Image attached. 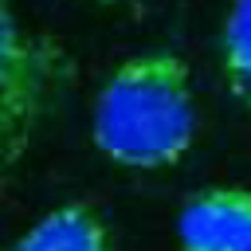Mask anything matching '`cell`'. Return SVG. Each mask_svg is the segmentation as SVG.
I'll list each match as a JSON object with an SVG mask.
<instances>
[{"label":"cell","instance_id":"obj_1","mask_svg":"<svg viewBox=\"0 0 251 251\" xmlns=\"http://www.w3.org/2000/svg\"><path fill=\"white\" fill-rule=\"evenodd\" d=\"M200 129L188 63L176 51H137L98 86L90 137L126 169L176 165Z\"/></svg>","mask_w":251,"mask_h":251},{"label":"cell","instance_id":"obj_2","mask_svg":"<svg viewBox=\"0 0 251 251\" xmlns=\"http://www.w3.org/2000/svg\"><path fill=\"white\" fill-rule=\"evenodd\" d=\"M55 71L59 55L51 39L27 31L12 0H0V153L12 157L31 141L51 102Z\"/></svg>","mask_w":251,"mask_h":251},{"label":"cell","instance_id":"obj_3","mask_svg":"<svg viewBox=\"0 0 251 251\" xmlns=\"http://www.w3.org/2000/svg\"><path fill=\"white\" fill-rule=\"evenodd\" d=\"M180 251H251V188L208 184L176 212Z\"/></svg>","mask_w":251,"mask_h":251},{"label":"cell","instance_id":"obj_4","mask_svg":"<svg viewBox=\"0 0 251 251\" xmlns=\"http://www.w3.org/2000/svg\"><path fill=\"white\" fill-rule=\"evenodd\" d=\"M8 251H114V235L94 204L67 200L24 227L8 243Z\"/></svg>","mask_w":251,"mask_h":251},{"label":"cell","instance_id":"obj_5","mask_svg":"<svg viewBox=\"0 0 251 251\" xmlns=\"http://www.w3.org/2000/svg\"><path fill=\"white\" fill-rule=\"evenodd\" d=\"M220 63L231 94L251 110V0H231L220 24Z\"/></svg>","mask_w":251,"mask_h":251},{"label":"cell","instance_id":"obj_6","mask_svg":"<svg viewBox=\"0 0 251 251\" xmlns=\"http://www.w3.org/2000/svg\"><path fill=\"white\" fill-rule=\"evenodd\" d=\"M98 4H126V0H98Z\"/></svg>","mask_w":251,"mask_h":251}]
</instances>
